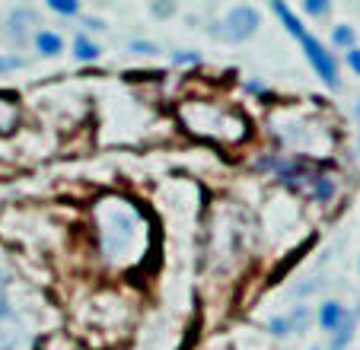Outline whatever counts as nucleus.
Returning a JSON list of instances; mask_svg holds the SVG:
<instances>
[{
	"mask_svg": "<svg viewBox=\"0 0 360 350\" xmlns=\"http://www.w3.org/2000/svg\"><path fill=\"white\" fill-rule=\"evenodd\" d=\"M102 216H105V223H102V229H99L102 252H105L112 261H131V258H137V252H141V245H143V236H147V223L137 214V207L109 201L102 207Z\"/></svg>",
	"mask_w": 360,
	"mask_h": 350,
	"instance_id": "1",
	"label": "nucleus"
},
{
	"mask_svg": "<svg viewBox=\"0 0 360 350\" xmlns=\"http://www.w3.org/2000/svg\"><path fill=\"white\" fill-rule=\"evenodd\" d=\"M259 26H262L259 10L239 4V7H233L220 22H214L211 32L217 35V39H224V41H249L252 35L259 32Z\"/></svg>",
	"mask_w": 360,
	"mask_h": 350,
	"instance_id": "2",
	"label": "nucleus"
},
{
	"mask_svg": "<svg viewBox=\"0 0 360 350\" xmlns=\"http://www.w3.org/2000/svg\"><path fill=\"white\" fill-rule=\"evenodd\" d=\"M300 45H303V51H306V58H309V64H313V70L319 74V80L326 83L328 89H338L341 80H338V61H335V54L309 32L300 39Z\"/></svg>",
	"mask_w": 360,
	"mask_h": 350,
	"instance_id": "3",
	"label": "nucleus"
},
{
	"mask_svg": "<svg viewBox=\"0 0 360 350\" xmlns=\"http://www.w3.org/2000/svg\"><path fill=\"white\" fill-rule=\"evenodd\" d=\"M32 26H35V10L32 7H16L7 20V35L13 45H26L29 35H32Z\"/></svg>",
	"mask_w": 360,
	"mask_h": 350,
	"instance_id": "4",
	"label": "nucleus"
},
{
	"mask_svg": "<svg viewBox=\"0 0 360 350\" xmlns=\"http://www.w3.org/2000/svg\"><path fill=\"white\" fill-rule=\"evenodd\" d=\"M16 124H20V105H16V96L0 93V134H10Z\"/></svg>",
	"mask_w": 360,
	"mask_h": 350,
	"instance_id": "5",
	"label": "nucleus"
},
{
	"mask_svg": "<svg viewBox=\"0 0 360 350\" xmlns=\"http://www.w3.org/2000/svg\"><path fill=\"white\" fill-rule=\"evenodd\" d=\"M35 48H39L41 58H58L64 51V39L51 29H41V32H35Z\"/></svg>",
	"mask_w": 360,
	"mask_h": 350,
	"instance_id": "6",
	"label": "nucleus"
},
{
	"mask_svg": "<svg viewBox=\"0 0 360 350\" xmlns=\"http://www.w3.org/2000/svg\"><path fill=\"white\" fill-rule=\"evenodd\" d=\"M345 316H347V312H345V306H341L338 299H326V303L319 306V325H322L326 331H335V328H338V325L345 322Z\"/></svg>",
	"mask_w": 360,
	"mask_h": 350,
	"instance_id": "7",
	"label": "nucleus"
},
{
	"mask_svg": "<svg viewBox=\"0 0 360 350\" xmlns=\"http://www.w3.org/2000/svg\"><path fill=\"white\" fill-rule=\"evenodd\" d=\"M354 325H357V316H354V312H347L345 322L332 331V344H328V350H345L347 344L354 341Z\"/></svg>",
	"mask_w": 360,
	"mask_h": 350,
	"instance_id": "8",
	"label": "nucleus"
},
{
	"mask_svg": "<svg viewBox=\"0 0 360 350\" xmlns=\"http://www.w3.org/2000/svg\"><path fill=\"white\" fill-rule=\"evenodd\" d=\"M271 10L281 16V22H284V26H287V32H290L293 39H297V41L303 39V35H306V26L297 20V16H293V10L287 7V4H281V0H271Z\"/></svg>",
	"mask_w": 360,
	"mask_h": 350,
	"instance_id": "9",
	"label": "nucleus"
},
{
	"mask_svg": "<svg viewBox=\"0 0 360 350\" xmlns=\"http://www.w3.org/2000/svg\"><path fill=\"white\" fill-rule=\"evenodd\" d=\"M99 54H102V48L96 45L93 39H86V35H77L74 39V58L77 61H83V64H93V61H99Z\"/></svg>",
	"mask_w": 360,
	"mask_h": 350,
	"instance_id": "10",
	"label": "nucleus"
},
{
	"mask_svg": "<svg viewBox=\"0 0 360 350\" xmlns=\"http://www.w3.org/2000/svg\"><path fill=\"white\" fill-rule=\"evenodd\" d=\"M128 51H134V54H143V58H157L163 48L157 45V41H147V39H131L128 41Z\"/></svg>",
	"mask_w": 360,
	"mask_h": 350,
	"instance_id": "11",
	"label": "nucleus"
},
{
	"mask_svg": "<svg viewBox=\"0 0 360 350\" xmlns=\"http://www.w3.org/2000/svg\"><path fill=\"white\" fill-rule=\"evenodd\" d=\"M332 41H335L338 48H345V51H351L354 41H357V35H354L351 26H335V29H332Z\"/></svg>",
	"mask_w": 360,
	"mask_h": 350,
	"instance_id": "12",
	"label": "nucleus"
},
{
	"mask_svg": "<svg viewBox=\"0 0 360 350\" xmlns=\"http://www.w3.org/2000/svg\"><path fill=\"white\" fill-rule=\"evenodd\" d=\"M48 10H55L61 16H77L80 13V4L77 0H48Z\"/></svg>",
	"mask_w": 360,
	"mask_h": 350,
	"instance_id": "13",
	"label": "nucleus"
},
{
	"mask_svg": "<svg viewBox=\"0 0 360 350\" xmlns=\"http://www.w3.org/2000/svg\"><path fill=\"white\" fill-rule=\"evenodd\" d=\"M287 318H290V328L293 331H303L306 325H309V306H293V312Z\"/></svg>",
	"mask_w": 360,
	"mask_h": 350,
	"instance_id": "14",
	"label": "nucleus"
},
{
	"mask_svg": "<svg viewBox=\"0 0 360 350\" xmlns=\"http://www.w3.org/2000/svg\"><path fill=\"white\" fill-rule=\"evenodd\" d=\"M268 331H271L274 337H287V335H293L290 318H287V316H274L271 322H268Z\"/></svg>",
	"mask_w": 360,
	"mask_h": 350,
	"instance_id": "15",
	"label": "nucleus"
},
{
	"mask_svg": "<svg viewBox=\"0 0 360 350\" xmlns=\"http://www.w3.org/2000/svg\"><path fill=\"white\" fill-rule=\"evenodd\" d=\"M172 64H179V67L201 64V54H198V51H172Z\"/></svg>",
	"mask_w": 360,
	"mask_h": 350,
	"instance_id": "16",
	"label": "nucleus"
},
{
	"mask_svg": "<svg viewBox=\"0 0 360 350\" xmlns=\"http://www.w3.org/2000/svg\"><path fill=\"white\" fill-rule=\"evenodd\" d=\"M22 58L20 54H0V74H7V70H20L22 67Z\"/></svg>",
	"mask_w": 360,
	"mask_h": 350,
	"instance_id": "17",
	"label": "nucleus"
},
{
	"mask_svg": "<svg viewBox=\"0 0 360 350\" xmlns=\"http://www.w3.org/2000/svg\"><path fill=\"white\" fill-rule=\"evenodd\" d=\"M303 13L306 16H326L328 13V4H322V0H306V4H303Z\"/></svg>",
	"mask_w": 360,
	"mask_h": 350,
	"instance_id": "18",
	"label": "nucleus"
},
{
	"mask_svg": "<svg viewBox=\"0 0 360 350\" xmlns=\"http://www.w3.org/2000/svg\"><path fill=\"white\" fill-rule=\"evenodd\" d=\"M150 13L153 16H172L176 13V4H150Z\"/></svg>",
	"mask_w": 360,
	"mask_h": 350,
	"instance_id": "19",
	"label": "nucleus"
},
{
	"mask_svg": "<svg viewBox=\"0 0 360 350\" xmlns=\"http://www.w3.org/2000/svg\"><path fill=\"white\" fill-rule=\"evenodd\" d=\"M347 67H351L354 74L360 77V48H357V45H354L351 51H347Z\"/></svg>",
	"mask_w": 360,
	"mask_h": 350,
	"instance_id": "20",
	"label": "nucleus"
},
{
	"mask_svg": "<svg viewBox=\"0 0 360 350\" xmlns=\"http://www.w3.org/2000/svg\"><path fill=\"white\" fill-rule=\"evenodd\" d=\"M83 22H86L89 32H105V22H102L99 16H89V20H83Z\"/></svg>",
	"mask_w": 360,
	"mask_h": 350,
	"instance_id": "21",
	"label": "nucleus"
},
{
	"mask_svg": "<svg viewBox=\"0 0 360 350\" xmlns=\"http://www.w3.org/2000/svg\"><path fill=\"white\" fill-rule=\"evenodd\" d=\"M354 115H357V118H360V99H357V105H354Z\"/></svg>",
	"mask_w": 360,
	"mask_h": 350,
	"instance_id": "22",
	"label": "nucleus"
},
{
	"mask_svg": "<svg viewBox=\"0 0 360 350\" xmlns=\"http://www.w3.org/2000/svg\"><path fill=\"white\" fill-rule=\"evenodd\" d=\"M316 350H319V347H316Z\"/></svg>",
	"mask_w": 360,
	"mask_h": 350,
	"instance_id": "23",
	"label": "nucleus"
}]
</instances>
